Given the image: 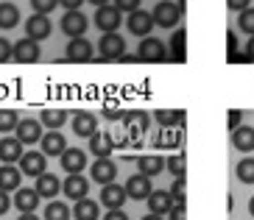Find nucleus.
<instances>
[{"instance_id": "obj_10", "label": "nucleus", "mask_w": 254, "mask_h": 220, "mask_svg": "<svg viewBox=\"0 0 254 220\" xmlns=\"http://www.w3.org/2000/svg\"><path fill=\"white\" fill-rule=\"evenodd\" d=\"M62 190H64V195H67L70 201H81V198H87V192H90V178H84L81 173H67Z\"/></svg>"}, {"instance_id": "obj_3", "label": "nucleus", "mask_w": 254, "mask_h": 220, "mask_svg": "<svg viewBox=\"0 0 254 220\" xmlns=\"http://www.w3.org/2000/svg\"><path fill=\"white\" fill-rule=\"evenodd\" d=\"M64 59H67V61H75V64H87V61H92V59H95L92 42H90L87 37H75V39H70Z\"/></svg>"}, {"instance_id": "obj_17", "label": "nucleus", "mask_w": 254, "mask_h": 220, "mask_svg": "<svg viewBox=\"0 0 254 220\" xmlns=\"http://www.w3.org/2000/svg\"><path fill=\"white\" fill-rule=\"evenodd\" d=\"M90 176L95 178L98 184H112L115 178H118V165H115L109 156L106 159H95V165H92Z\"/></svg>"}, {"instance_id": "obj_27", "label": "nucleus", "mask_w": 254, "mask_h": 220, "mask_svg": "<svg viewBox=\"0 0 254 220\" xmlns=\"http://www.w3.org/2000/svg\"><path fill=\"white\" fill-rule=\"evenodd\" d=\"M137 167H140V173H142V176L154 178V176H159V173L165 170V159H162V156H157V154L140 156V159H137Z\"/></svg>"}, {"instance_id": "obj_47", "label": "nucleus", "mask_w": 254, "mask_h": 220, "mask_svg": "<svg viewBox=\"0 0 254 220\" xmlns=\"http://www.w3.org/2000/svg\"><path fill=\"white\" fill-rule=\"evenodd\" d=\"M104 220H128V215L123 212V209H109Z\"/></svg>"}, {"instance_id": "obj_51", "label": "nucleus", "mask_w": 254, "mask_h": 220, "mask_svg": "<svg viewBox=\"0 0 254 220\" xmlns=\"http://www.w3.org/2000/svg\"><path fill=\"white\" fill-rule=\"evenodd\" d=\"M17 220H39V218H37V212H23Z\"/></svg>"}, {"instance_id": "obj_8", "label": "nucleus", "mask_w": 254, "mask_h": 220, "mask_svg": "<svg viewBox=\"0 0 254 220\" xmlns=\"http://www.w3.org/2000/svg\"><path fill=\"white\" fill-rule=\"evenodd\" d=\"M87 25H90V20H87L81 11H64L59 28H62V34H67L70 39H75V37H84Z\"/></svg>"}, {"instance_id": "obj_37", "label": "nucleus", "mask_w": 254, "mask_h": 220, "mask_svg": "<svg viewBox=\"0 0 254 220\" xmlns=\"http://www.w3.org/2000/svg\"><path fill=\"white\" fill-rule=\"evenodd\" d=\"M157 145H168V148H176V145H182V134L179 131H173V128H162L159 131V137H157Z\"/></svg>"}, {"instance_id": "obj_43", "label": "nucleus", "mask_w": 254, "mask_h": 220, "mask_svg": "<svg viewBox=\"0 0 254 220\" xmlns=\"http://www.w3.org/2000/svg\"><path fill=\"white\" fill-rule=\"evenodd\" d=\"M240 120H243V111L232 109L229 114H226V128H229V131H235V128H238V125H240Z\"/></svg>"}, {"instance_id": "obj_9", "label": "nucleus", "mask_w": 254, "mask_h": 220, "mask_svg": "<svg viewBox=\"0 0 254 220\" xmlns=\"http://www.w3.org/2000/svg\"><path fill=\"white\" fill-rule=\"evenodd\" d=\"M14 137L23 142V145H34V142L42 140V123H39V120H34V117L20 120V123H17V128H14Z\"/></svg>"}, {"instance_id": "obj_18", "label": "nucleus", "mask_w": 254, "mask_h": 220, "mask_svg": "<svg viewBox=\"0 0 254 220\" xmlns=\"http://www.w3.org/2000/svg\"><path fill=\"white\" fill-rule=\"evenodd\" d=\"M101 204L106 209H123L126 204V190L120 187V184H104V190H101Z\"/></svg>"}, {"instance_id": "obj_32", "label": "nucleus", "mask_w": 254, "mask_h": 220, "mask_svg": "<svg viewBox=\"0 0 254 220\" xmlns=\"http://www.w3.org/2000/svg\"><path fill=\"white\" fill-rule=\"evenodd\" d=\"M45 220H70V209L64 201H51L45 209Z\"/></svg>"}, {"instance_id": "obj_23", "label": "nucleus", "mask_w": 254, "mask_h": 220, "mask_svg": "<svg viewBox=\"0 0 254 220\" xmlns=\"http://www.w3.org/2000/svg\"><path fill=\"white\" fill-rule=\"evenodd\" d=\"M123 125L128 128V134H134V137H140V134H145V131H148L151 117L145 114V111H126V114H123Z\"/></svg>"}, {"instance_id": "obj_34", "label": "nucleus", "mask_w": 254, "mask_h": 220, "mask_svg": "<svg viewBox=\"0 0 254 220\" xmlns=\"http://www.w3.org/2000/svg\"><path fill=\"white\" fill-rule=\"evenodd\" d=\"M185 31L182 28H176V34H173V39H171V59L173 61H185Z\"/></svg>"}, {"instance_id": "obj_41", "label": "nucleus", "mask_w": 254, "mask_h": 220, "mask_svg": "<svg viewBox=\"0 0 254 220\" xmlns=\"http://www.w3.org/2000/svg\"><path fill=\"white\" fill-rule=\"evenodd\" d=\"M112 6L118 8L120 14H123V11H128V14H131V11H137V8H140V0H115Z\"/></svg>"}, {"instance_id": "obj_24", "label": "nucleus", "mask_w": 254, "mask_h": 220, "mask_svg": "<svg viewBox=\"0 0 254 220\" xmlns=\"http://www.w3.org/2000/svg\"><path fill=\"white\" fill-rule=\"evenodd\" d=\"M20 181H23V173H20V167H14V165H3L0 167V190L3 192H11V190H20Z\"/></svg>"}, {"instance_id": "obj_1", "label": "nucleus", "mask_w": 254, "mask_h": 220, "mask_svg": "<svg viewBox=\"0 0 254 220\" xmlns=\"http://www.w3.org/2000/svg\"><path fill=\"white\" fill-rule=\"evenodd\" d=\"M151 20H154V25H162V28H176L182 20V8L173 0H159L157 8L151 11Z\"/></svg>"}, {"instance_id": "obj_53", "label": "nucleus", "mask_w": 254, "mask_h": 220, "mask_svg": "<svg viewBox=\"0 0 254 220\" xmlns=\"http://www.w3.org/2000/svg\"><path fill=\"white\" fill-rule=\"evenodd\" d=\"M87 3H95V6H109V0H87Z\"/></svg>"}, {"instance_id": "obj_22", "label": "nucleus", "mask_w": 254, "mask_h": 220, "mask_svg": "<svg viewBox=\"0 0 254 220\" xmlns=\"http://www.w3.org/2000/svg\"><path fill=\"white\" fill-rule=\"evenodd\" d=\"M37 195L39 198H56L59 195V190H62V184H59V178L53 176V173H42V176H37Z\"/></svg>"}, {"instance_id": "obj_16", "label": "nucleus", "mask_w": 254, "mask_h": 220, "mask_svg": "<svg viewBox=\"0 0 254 220\" xmlns=\"http://www.w3.org/2000/svg\"><path fill=\"white\" fill-rule=\"evenodd\" d=\"M23 154H25V145L17 140V137H3V140H0V162H3V165L20 162Z\"/></svg>"}, {"instance_id": "obj_11", "label": "nucleus", "mask_w": 254, "mask_h": 220, "mask_svg": "<svg viewBox=\"0 0 254 220\" xmlns=\"http://www.w3.org/2000/svg\"><path fill=\"white\" fill-rule=\"evenodd\" d=\"M51 20H48V14H31V20L25 22V34H28V39H34V42H42V39L51 37Z\"/></svg>"}, {"instance_id": "obj_12", "label": "nucleus", "mask_w": 254, "mask_h": 220, "mask_svg": "<svg viewBox=\"0 0 254 220\" xmlns=\"http://www.w3.org/2000/svg\"><path fill=\"white\" fill-rule=\"evenodd\" d=\"M126 25H128V31L134 34V37H151V28H154V20H151V14L148 11H142V8H137V11H131L128 14V20H126Z\"/></svg>"}, {"instance_id": "obj_5", "label": "nucleus", "mask_w": 254, "mask_h": 220, "mask_svg": "<svg viewBox=\"0 0 254 220\" xmlns=\"http://www.w3.org/2000/svg\"><path fill=\"white\" fill-rule=\"evenodd\" d=\"M120 22H123V14H120L115 6H98V11H95L98 31H104V34H118Z\"/></svg>"}, {"instance_id": "obj_49", "label": "nucleus", "mask_w": 254, "mask_h": 220, "mask_svg": "<svg viewBox=\"0 0 254 220\" xmlns=\"http://www.w3.org/2000/svg\"><path fill=\"white\" fill-rule=\"evenodd\" d=\"M104 114H106L109 120H115V117H120V109L115 106V103H106V106H104Z\"/></svg>"}, {"instance_id": "obj_19", "label": "nucleus", "mask_w": 254, "mask_h": 220, "mask_svg": "<svg viewBox=\"0 0 254 220\" xmlns=\"http://www.w3.org/2000/svg\"><path fill=\"white\" fill-rule=\"evenodd\" d=\"M42 154L45 156H62L64 154V148H67V140H64V134H59V128L53 131L51 128V134H42Z\"/></svg>"}, {"instance_id": "obj_14", "label": "nucleus", "mask_w": 254, "mask_h": 220, "mask_svg": "<svg viewBox=\"0 0 254 220\" xmlns=\"http://www.w3.org/2000/svg\"><path fill=\"white\" fill-rule=\"evenodd\" d=\"M126 198H134V201H145L151 195V178L142 176V173H137V176H131L126 181Z\"/></svg>"}, {"instance_id": "obj_54", "label": "nucleus", "mask_w": 254, "mask_h": 220, "mask_svg": "<svg viewBox=\"0 0 254 220\" xmlns=\"http://www.w3.org/2000/svg\"><path fill=\"white\" fill-rule=\"evenodd\" d=\"M142 220H165V218H159V215H151V212H148V215H145Z\"/></svg>"}, {"instance_id": "obj_7", "label": "nucleus", "mask_w": 254, "mask_h": 220, "mask_svg": "<svg viewBox=\"0 0 254 220\" xmlns=\"http://www.w3.org/2000/svg\"><path fill=\"white\" fill-rule=\"evenodd\" d=\"M45 165H48V156L42 154V151H25L23 156H20V173H25V176L37 178L45 173Z\"/></svg>"}, {"instance_id": "obj_33", "label": "nucleus", "mask_w": 254, "mask_h": 220, "mask_svg": "<svg viewBox=\"0 0 254 220\" xmlns=\"http://www.w3.org/2000/svg\"><path fill=\"white\" fill-rule=\"evenodd\" d=\"M165 167H168V173H173L176 178H185V173H187V159H185V154H173V156H168Z\"/></svg>"}, {"instance_id": "obj_50", "label": "nucleus", "mask_w": 254, "mask_h": 220, "mask_svg": "<svg viewBox=\"0 0 254 220\" xmlns=\"http://www.w3.org/2000/svg\"><path fill=\"white\" fill-rule=\"evenodd\" d=\"M243 56H246V61H254V37L249 39V45H246V53H243Z\"/></svg>"}, {"instance_id": "obj_29", "label": "nucleus", "mask_w": 254, "mask_h": 220, "mask_svg": "<svg viewBox=\"0 0 254 220\" xmlns=\"http://www.w3.org/2000/svg\"><path fill=\"white\" fill-rule=\"evenodd\" d=\"M157 123L162 128H182L185 125V111L179 109H159L157 111Z\"/></svg>"}, {"instance_id": "obj_31", "label": "nucleus", "mask_w": 254, "mask_h": 220, "mask_svg": "<svg viewBox=\"0 0 254 220\" xmlns=\"http://www.w3.org/2000/svg\"><path fill=\"white\" fill-rule=\"evenodd\" d=\"M42 125H48V128H62V125L67 123V111H62V109H45L42 111V120H39Z\"/></svg>"}, {"instance_id": "obj_2", "label": "nucleus", "mask_w": 254, "mask_h": 220, "mask_svg": "<svg viewBox=\"0 0 254 220\" xmlns=\"http://www.w3.org/2000/svg\"><path fill=\"white\" fill-rule=\"evenodd\" d=\"M168 59V48H165L162 39L157 37H142L140 48H137V61H148V64H157V61Z\"/></svg>"}, {"instance_id": "obj_38", "label": "nucleus", "mask_w": 254, "mask_h": 220, "mask_svg": "<svg viewBox=\"0 0 254 220\" xmlns=\"http://www.w3.org/2000/svg\"><path fill=\"white\" fill-rule=\"evenodd\" d=\"M238 25H240V31H246L249 37H254V8H252V6L240 11V20H238Z\"/></svg>"}, {"instance_id": "obj_25", "label": "nucleus", "mask_w": 254, "mask_h": 220, "mask_svg": "<svg viewBox=\"0 0 254 220\" xmlns=\"http://www.w3.org/2000/svg\"><path fill=\"white\" fill-rule=\"evenodd\" d=\"M232 145L238 148V151H243V154L254 151V128L252 125H238L232 131Z\"/></svg>"}, {"instance_id": "obj_26", "label": "nucleus", "mask_w": 254, "mask_h": 220, "mask_svg": "<svg viewBox=\"0 0 254 220\" xmlns=\"http://www.w3.org/2000/svg\"><path fill=\"white\" fill-rule=\"evenodd\" d=\"M73 215L75 220H98L101 218V206L95 204V201H90V198H81V201H75V206H73Z\"/></svg>"}, {"instance_id": "obj_44", "label": "nucleus", "mask_w": 254, "mask_h": 220, "mask_svg": "<svg viewBox=\"0 0 254 220\" xmlns=\"http://www.w3.org/2000/svg\"><path fill=\"white\" fill-rule=\"evenodd\" d=\"M8 59H11V42L0 37V64H3V61H8Z\"/></svg>"}, {"instance_id": "obj_21", "label": "nucleus", "mask_w": 254, "mask_h": 220, "mask_svg": "<svg viewBox=\"0 0 254 220\" xmlns=\"http://www.w3.org/2000/svg\"><path fill=\"white\" fill-rule=\"evenodd\" d=\"M73 131L78 134V137H92V134L98 131V120L92 111H75L73 117Z\"/></svg>"}, {"instance_id": "obj_55", "label": "nucleus", "mask_w": 254, "mask_h": 220, "mask_svg": "<svg viewBox=\"0 0 254 220\" xmlns=\"http://www.w3.org/2000/svg\"><path fill=\"white\" fill-rule=\"evenodd\" d=\"M249 212H252V218H254V198L249 201Z\"/></svg>"}, {"instance_id": "obj_39", "label": "nucleus", "mask_w": 254, "mask_h": 220, "mask_svg": "<svg viewBox=\"0 0 254 220\" xmlns=\"http://www.w3.org/2000/svg\"><path fill=\"white\" fill-rule=\"evenodd\" d=\"M56 3L59 0H31V8H34V14H51Z\"/></svg>"}, {"instance_id": "obj_52", "label": "nucleus", "mask_w": 254, "mask_h": 220, "mask_svg": "<svg viewBox=\"0 0 254 220\" xmlns=\"http://www.w3.org/2000/svg\"><path fill=\"white\" fill-rule=\"evenodd\" d=\"M118 61H137V56H131V53H123Z\"/></svg>"}, {"instance_id": "obj_28", "label": "nucleus", "mask_w": 254, "mask_h": 220, "mask_svg": "<svg viewBox=\"0 0 254 220\" xmlns=\"http://www.w3.org/2000/svg\"><path fill=\"white\" fill-rule=\"evenodd\" d=\"M11 204H14L17 209H20V212H37V206H39V195H37V190H25V187H20Z\"/></svg>"}, {"instance_id": "obj_4", "label": "nucleus", "mask_w": 254, "mask_h": 220, "mask_svg": "<svg viewBox=\"0 0 254 220\" xmlns=\"http://www.w3.org/2000/svg\"><path fill=\"white\" fill-rule=\"evenodd\" d=\"M123 53H126V42H123L120 34H104L101 37V56H98V61H118Z\"/></svg>"}, {"instance_id": "obj_42", "label": "nucleus", "mask_w": 254, "mask_h": 220, "mask_svg": "<svg viewBox=\"0 0 254 220\" xmlns=\"http://www.w3.org/2000/svg\"><path fill=\"white\" fill-rule=\"evenodd\" d=\"M168 220H187V206L185 204H173L171 206V212L165 215Z\"/></svg>"}, {"instance_id": "obj_30", "label": "nucleus", "mask_w": 254, "mask_h": 220, "mask_svg": "<svg viewBox=\"0 0 254 220\" xmlns=\"http://www.w3.org/2000/svg\"><path fill=\"white\" fill-rule=\"evenodd\" d=\"M17 22H20V8L14 3H0V28L11 31Z\"/></svg>"}, {"instance_id": "obj_48", "label": "nucleus", "mask_w": 254, "mask_h": 220, "mask_svg": "<svg viewBox=\"0 0 254 220\" xmlns=\"http://www.w3.org/2000/svg\"><path fill=\"white\" fill-rule=\"evenodd\" d=\"M8 206H11V198H8V192L0 190V215H6V212H8Z\"/></svg>"}, {"instance_id": "obj_36", "label": "nucleus", "mask_w": 254, "mask_h": 220, "mask_svg": "<svg viewBox=\"0 0 254 220\" xmlns=\"http://www.w3.org/2000/svg\"><path fill=\"white\" fill-rule=\"evenodd\" d=\"M17 123H20L17 111H11V109H0V131H3V134H11V131L17 128Z\"/></svg>"}, {"instance_id": "obj_20", "label": "nucleus", "mask_w": 254, "mask_h": 220, "mask_svg": "<svg viewBox=\"0 0 254 220\" xmlns=\"http://www.w3.org/2000/svg\"><path fill=\"white\" fill-rule=\"evenodd\" d=\"M90 151H92V156H98V159H106V156H112V151H115V140H112V134H92L90 137Z\"/></svg>"}, {"instance_id": "obj_45", "label": "nucleus", "mask_w": 254, "mask_h": 220, "mask_svg": "<svg viewBox=\"0 0 254 220\" xmlns=\"http://www.w3.org/2000/svg\"><path fill=\"white\" fill-rule=\"evenodd\" d=\"M59 3L67 8V11H81V3H87V0H59Z\"/></svg>"}, {"instance_id": "obj_15", "label": "nucleus", "mask_w": 254, "mask_h": 220, "mask_svg": "<svg viewBox=\"0 0 254 220\" xmlns=\"http://www.w3.org/2000/svg\"><path fill=\"white\" fill-rule=\"evenodd\" d=\"M145 204H148V212L151 215H159V218H165V215L171 212L173 206V198L168 190H151V195L145 198Z\"/></svg>"}, {"instance_id": "obj_35", "label": "nucleus", "mask_w": 254, "mask_h": 220, "mask_svg": "<svg viewBox=\"0 0 254 220\" xmlns=\"http://www.w3.org/2000/svg\"><path fill=\"white\" fill-rule=\"evenodd\" d=\"M238 178L243 184H254V159L246 156V159L238 162Z\"/></svg>"}, {"instance_id": "obj_13", "label": "nucleus", "mask_w": 254, "mask_h": 220, "mask_svg": "<svg viewBox=\"0 0 254 220\" xmlns=\"http://www.w3.org/2000/svg\"><path fill=\"white\" fill-rule=\"evenodd\" d=\"M59 162H62L64 173H81L87 167V154H84L81 148H64V154L59 156Z\"/></svg>"}, {"instance_id": "obj_6", "label": "nucleus", "mask_w": 254, "mask_h": 220, "mask_svg": "<svg viewBox=\"0 0 254 220\" xmlns=\"http://www.w3.org/2000/svg\"><path fill=\"white\" fill-rule=\"evenodd\" d=\"M39 56H42L39 45L34 42V39H28V37L11 45V59L20 61V64H34V61H39Z\"/></svg>"}, {"instance_id": "obj_40", "label": "nucleus", "mask_w": 254, "mask_h": 220, "mask_svg": "<svg viewBox=\"0 0 254 220\" xmlns=\"http://www.w3.org/2000/svg\"><path fill=\"white\" fill-rule=\"evenodd\" d=\"M168 192H171V198H173V204H185V178H176V181H173L171 184V190H168Z\"/></svg>"}, {"instance_id": "obj_46", "label": "nucleus", "mask_w": 254, "mask_h": 220, "mask_svg": "<svg viewBox=\"0 0 254 220\" xmlns=\"http://www.w3.org/2000/svg\"><path fill=\"white\" fill-rule=\"evenodd\" d=\"M249 3H252V0H226V6H229L232 11H243V8H249Z\"/></svg>"}]
</instances>
